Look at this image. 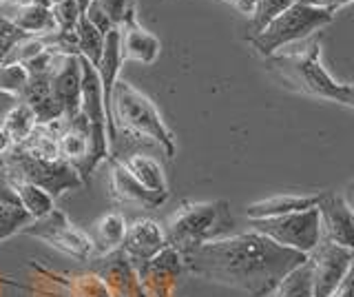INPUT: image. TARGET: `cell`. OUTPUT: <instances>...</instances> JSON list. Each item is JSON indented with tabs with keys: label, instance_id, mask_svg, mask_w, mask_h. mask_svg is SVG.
Listing matches in <instances>:
<instances>
[{
	"label": "cell",
	"instance_id": "obj_1",
	"mask_svg": "<svg viewBox=\"0 0 354 297\" xmlns=\"http://www.w3.org/2000/svg\"><path fill=\"white\" fill-rule=\"evenodd\" d=\"M308 255L279 246L261 233L226 235L197 246L182 255V269L206 282L228 286L250 297H270Z\"/></svg>",
	"mask_w": 354,
	"mask_h": 297
},
{
	"label": "cell",
	"instance_id": "obj_2",
	"mask_svg": "<svg viewBox=\"0 0 354 297\" xmlns=\"http://www.w3.org/2000/svg\"><path fill=\"white\" fill-rule=\"evenodd\" d=\"M266 64L279 80L306 96L346 105L348 82H337L321 62V36L310 38L301 47H286L266 58Z\"/></svg>",
	"mask_w": 354,
	"mask_h": 297
},
{
	"label": "cell",
	"instance_id": "obj_3",
	"mask_svg": "<svg viewBox=\"0 0 354 297\" xmlns=\"http://www.w3.org/2000/svg\"><path fill=\"white\" fill-rule=\"evenodd\" d=\"M111 118H113L115 129L127 131L136 138H149L158 142L166 158H175V136L164 123L160 109L147 93L120 78L115 80L113 93H111Z\"/></svg>",
	"mask_w": 354,
	"mask_h": 297
},
{
	"label": "cell",
	"instance_id": "obj_4",
	"mask_svg": "<svg viewBox=\"0 0 354 297\" xmlns=\"http://www.w3.org/2000/svg\"><path fill=\"white\" fill-rule=\"evenodd\" d=\"M232 228V217L226 200L213 202H184L169 217L166 226V242L180 255L197 246L226 237Z\"/></svg>",
	"mask_w": 354,
	"mask_h": 297
},
{
	"label": "cell",
	"instance_id": "obj_5",
	"mask_svg": "<svg viewBox=\"0 0 354 297\" xmlns=\"http://www.w3.org/2000/svg\"><path fill=\"white\" fill-rule=\"evenodd\" d=\"M335 20V14L328 9H319L299 0L292 7H288L283 14L277 16L272 23L266 25L259 34L250 36V45L257 49L259 56L266 60L272 53L281 51L290 45H297L304 38L313 36L315 31H321L326 25Z\"/></svg>",
	"mask_w": 354,
	"mask_h": 297
},
{
	"label": "cell",
	"instance_id": "obj_6",
	"mask_svg": "<svg viewBox=\"0 0 354 297\" xmlns=\"http://www.w3.org/2000/svg\"><path fill=\"white\" fill-rule=\"evenodd\" d=\"M0 171H3L5 178L25 180L29 184L40 186V189L47 191L53 200L62 193H69L84 186L82 178L77 175V171L69 162L40 160L20 149H11L7 156L0 158Z\"/></svg>",
	"mask_w": 354,
	"mask_h": 297
},
{
	"label": "cell",
	"instance_id": "obj_7",
	"mask_svg": "<svg viewBox=\"0 0 354 297\" xmlns=\"http://www.w3.org/2000/svg\"><path fill=\"white\" fill-rule=\"evenodd\" d=\"M250 231L261 233L268 240L277 242L279 246L292 249L310 255L321 240V224H319V211L308 208L301 213H288L279 217H263V219H248Z\"/></svg>",
	"mask_w": 354,
	"mask_h": 297
},
{
	"label": "cell",
	"instance_id": "obj_8",
	"mask_svg": "<svg viewBox=\"0 0 354 297\" xmlns=\"http://www.w3.org/2000/svg\"><path fill=\"white\" fill-rule=\"evenodd\" d=\"M20 233L47 242L55 251H60L77 262H86L95 253L91 235L84 233L82 228H77L62 211H58V208H53V211L44 217L31 219Z\"/></svg>",
	"mask_w": 354,
	"mask_h": 297
},
{
	"label": "cell",
	"instance_id": "obj_9",
	"mask_svg": "<svg viewBox=\"0 0 354 297\" xmlns=\"http://www.w3.org/2000/svg\"><path fill=\"white\" fill-rule=\"evenodd\" d=\"M308 262L310 269H313L315 297H330L350 271L354 262V251L332 244L328 240H319L317 249L308 255Z\"/></svg>",
	"mask_w": 354,
	"mask_h": 297
},
{
	"label": "cell",
	"instance_id": "obj_10",
	"mask_svg": "<svg viewBox=\"0 0 354 297\" xmlns=\"http://www.w3.org/2000/svg\"><path fill=\"white\" fill-rule=\"evenodd\" d=\"M317 211L321 224V240H328L332 244L354 251V213L348 206L346 197H339L328 191L321 193Z\"/></svg>",
	"mask_w": 354,
	"mask_h": 297
},
{
	"label": "cell",
	"instance_id": "obj_11",
	"mask_svg": "<svg viewBox=\"0 0 354 297\" xmlns=\"http://www.w3.org/2000/svg\"><path fill=\"white\" fill-rule=\"evenodd\" d=\"M51 96L64 111V120H71L80 111L82 96V71L80 56H58L49 71Z\"/></svg>",
	"mask_w": 354,
	"mask_h": 297
},
{
	"label": "cell",
	"instance_id": "obj_12",
	"mask_svg": "<svg viewBox=\"0 0 354 297\" xmlns=\"http://www.w3.org/2000/svg\"><path fill=\"white\" fill-rule=\"evenodd\" d=\"M166 246H169L166 231L158 222L144 217V219H136V222L127 226V237H124V244H122V251L136 262H151L153 258H158Z\"/></svg>",
	"mask_w": 354,
	"mask_h": 297
},
{
	"label": "cell",
	"instance_id": "obj_13",
	"mask_svg": "<svg viewBox=\"0 0 354 297\" xmlns=\"http://www.w3.org/2000/svg\"><path fill=\"white\" fill-rule=\"evenodd\" d=\"M111 200L118 204H133L138 208H158L169 200V195L149 191L122 167V162H118L111 167Z\"/></svg>",
	"mask_w": 354,
	"mask_h": 297
},
{
	"label": "cell",
	"instance_id": "obj_14",
	"mask_svg": "<svg viewBox=\"0 0 354 297\" xmlns=\"http://www.w3.org/2000/svg\"><path fill=\"white\" fill-rule=\"evenodd\" d=\"M58 145L60 158L69 162L75 171H80L88 158V151H91V129L80 114L71 120H62V127L58 131Z\"/></svg>",
	"mask_w": 354,
	"mask_h": 297
},
{
	"label": "cell",
	"instance_id": "obj_15",
	"mask_svg": "<svg viewBox=\"0 0 354 297\" xmlns=\"http://www.w3.org/2000/svg\"><path fill=\"white\" fill-rule=\"evenodd\" d=\"M120 51L122 60L153 64L160 56V40L133 18L120 27Z\"/></svg>",
	"mask_w": 354,
	"mask_h": 297
},
{
	"label": "cell",
	"instance_id": "obj_16",
	"mask_svg": "<svg viewBox=\"0 0 354 297\" xmlns=\"http://www.w3.org/2000/svg\"><path fill=\"white\" fill-rule=\"evenodd\" d=\"M317 195H297V193H281V195H272L266 197V200L252 202L246 208V217L248 219H263V217H279L288 213H301L308 208H315L319 204Z\"/></svg>",
	"mask_w": 354,
	"mask_h": 297
},
{
	"label": "cell",
	"instance_id": "obj_17",
	"mask_svg": "<svg viewBox=\"0 0 354 297\" xmlns=\"http://www.w3.org/2000/svg\"><path fill=\"white\" fill-rule=\"evenodd\" d=\"M9 20H11V25L27 36H49L53 31H58V25H55L53 14H51V7L33 5V3L18 5L14 16Z\"/></svg>",
	"mask_w": 354,
	"mask_h": 297
},
{
	"label": "cell",
	"instance_id": "obj_18",
	"mask_svg": "<svg viewBox=\"0 0 354 297\" xmlns=\"http://www.w3.org/2000/svg\"><path fill=\"white\" fill-rule=\"evenodd\" d=\"M127 219L122 213L111 211L104 213L102 217L95 222L93 228V249L100 255H106V253H115L118 249H122L127 237Z\"/></svg>",
	"mask_w": 354,
	"mask_h": 297
},
{
	"label": "cell",
	"instance_id": "obj_19",
	"mask_svg": "<svg viewBox=\"0 0 354 297\" xmlns=\"http://www.w3.org/2000/svg\"><path fill=\"white\" fill-rule=\"evenodd\" d=\"M133 178H136L142 186H147L149 191L169 195V182H166V173L160 167L158 160H153L149 156H142V153H133L124 162H122Z\"/></svg>",
	"mask_w": 354,
	"mask_h": 297
},
{
	"label": "cell",
	"instance_id": "obj_20",
	"mask_svg": "<svg viewBox=\"0 0 354 297\" xmlns=\"http://www.w3.org/2000/svg\"><path fill=\"white\" fill-rule=\"evenodd\" d=\"M5 182H7L11 193L16 195V200L20 202V206L25 208V213L31 219L44 217L55 208L53 206V197L47 191H42L40 186L29 184L25 180H16V178H5Z\"/></svg>",
	"mask_w": 354,
	"mask_h": 297
},
{
	"label": "cell",
	"instance_id": "obj_21",
	"mask_svg": "<svg viewBox=\"0 0 354 297\" xmlns=\"http://www.w3.org/2000/svg\"><path fill=\"white\" fill-rule=\"evenodd\" d=\"M62 127V120L53 125H47V127H36V131L27 138V142H22L20 147H14V149H20L29 153L33 158H40V160H49V162H55V160H62L60 158V145H58V131Z\"/></svg>",
	"mask_w": 354,
	"mask_h": 297
},
{
	"label": "cell",
	"instance_id": "obj_22",
	"mask_svg": "<svg viewBox=\"0 0 354 297\" xmlns=\"http://www.w3.org/2000/svg\"><path fill=\"white\" fill-rule=\"evenodd\" d=\"M29 222H31V217L25 213V208L20 206L16 195L11 193L9 186H3V189H0V242L20 233Z\"/></svg>",
	"mask_w": 354,
	"mask_h": 297
},
{
	"label": "cell",
	"instance_id": "obj_23",
	"mask_svg": "<svg viewBox=\"0 0 354 297\" xmlns=\"http://www.w3.org/2000/svg\"><path fill=\"white\" fill-rule=\"evenodd\" d=\"M75 36H77V49H80V58H84L91 67L97 69L100 58H102V51H104V40L106 36L102 31H97L91 23L86 20V16L82 14L80 20L75 25Z\"/></svg>",
	"mask_w": 354,
	"mask_h": 297
},
{
	"label": "cell",
	"instance_id": "obj_24",
	"mask_svg": "<svg viewBox=\"0 0 354 297\" xmlns=\"http://www.w3.org/2000/svg\"><path fill=\"white\" fill-rule=\"evenodd\" d=\"M270 297H315L313 293V269L310 262L306 260L304 264H299L297 269H292L286 278L279 282V286L272 291Z\"/></svg>",
	"mask_w": 354,
	"mask_h": 297
},
{
	"label": "cell",
	"instance_id": "obj_25",
	"mask_svg": "<svg viewBox=\"0 0 354 297\" xmlns=\"http://www.w3.org/2000/svg\"><path fill=\"white\" fill-rule=\"evenodd\" d=\"M299 0H252L250 9V23H248V38L259 34V31L272 23V20L283 14L288 7H292Z\"/></svg>",
	"mask_w": 354,
	"mask_h": 297
},
{
	"label": "cell",
	"instance_id": "obj_26",
	"mask_svg": "<svg viewBox=\"0 0 354 297\" xmlns=\"http://www.w3.org/2000/svg\"><path fill=\"white\" fill-rule=\"evenodd\" d=\"M3 127L7 129V134L11 136V142L14 147H20L22 142H27V138L36 131L38 123H36V116H33L31 109L20 102L14 111H11L5 120H3Z\"/></svg>",
	"mask_w": 354,
	"mask_h": 297
},
{
	"label": "cell",
	"instance_id": "obj_27",
	"mask_svg": "<svg viewBox=\"0 0 354 297\" xmlns=\"http://www.w3.org/2000/svg\"><path fill=\"white\" fill-rule=\"evenodd\" d=\"M93 3L102 9V14L111 20V25L115 29L136 18V3L133 0H93Z\"/></svg>",
	"mask_w": 354,
	"mask_h": 297
},
{
	"label": "cell",
	"instance_id": "obj_28",
	"mask_svg": "<svg viewBox=\"0 0 354 297\" xmlns=\"http://www.w3.org/2000/svg\"><path fill=\"white\" fill-rule=\"evenodd\" d=\"M27 80H29V73L25 71L22 64H18V62L0 64V89L20 96L22 89H25Z\"/></svg>",
	"mask_w": 354,
	"mask_h": 297
},
{
	"label": "cell",
	"instance_id": "obj_29",
	"mask_svg": "<svg viewBox=\"0 0 354 297\" xmlns=\"http://www.w3.org/2000/svg\"><path fill=\"white\" fill-rule=\"evenodd\" d=\"M51 14H53V20L60 31H73L77 20L82 16L75 0H60V3L51 5Z\"/></svg>",
	"mask_w": 354,
	"mask_h": 297
},
{
	"label": "cell",
	"instance_id": "obj_30",
	"mask_svg": "<svg viewBox=\"0 0 354 297\" xmlns=\"http://www.w3.org/2000/svg\"><path fill=\"white\" fill-rule=\"evenodd\" d=\"M25 36L27 34H22L20 29H16L14 25H11L9 18H0V64H5L11 49H14Z\"/></svg>",
	"mask_w": 354,
	"mask_h": 297
},
{
	"label": "cell",
	"instance_id": "obj_31",
	"mask_svg": "<svg viewBox=\"0 0 354 297\" xmlns=\"http://www.w3.org/2000/svg\"><path fill=\"white\" fill-rule=\"evenodd\" d=\"M55 58H58V53H53L51 49H44L38 53V56H33L27 62H22V67H25V71L29 73V78H33V75H49Z\"/></svg>",
	"mask_w": 354,
	"mask_h": 297
},
{
	"label": "cell",
	"instance_id": "obj_32",
	"mask_svg": "<svg viewBox=\"0 0 354 297\" xmlns=\"http://www.w3.org/2000/svg\"><path fill=\"white\" fill-rule=\"evenodd\" d=\"M84 16H86V20H88V23H91L97 31H102V34L106 36L109 34V31L111 29H115L113 25H111V20L102 14V9H100L95 3H91V5H88V9H86V12H84Z\"/></svg>",
	"mask_w": 354,
	"mask_h": 297
},
{
	"label": "cell",
	"instance_id": "obj_33",
	"mask_svg": "<svg viewBox=\"0 0 354 297\" xmlns=\"http://www.w3.org/2000/svg\"><path fill=\"white\" fill-rule=\"evenodd\" d=\"M22 100H20V96H16V93H11V91H5V89H0V123L14 111V109L20 105Z\"/></svg>",
	"mask_w": 354,
	"mask_h": 297
},
{
	"label": "cell",
	"instance_id": "obj_34",
	"mask_svg": "<svg viewBox=\"0 0 354 297\" xmlns=\"http://www.w3.org/2000/svg\"><path fill=\"white\" fill-rule=\"evenodd\" d=\"M330 297H354V262H352L350 271L346 273V278H343L341 284L337 286V291Z\"/></svg>",
	"mask_w": 354,
	"mask_h": 297
},
{
	"label": "cell",
	"instance_id": "obj_35",
	"mask_svg": "<svg viewBox=\"0 0 354 297\" xmlns=\"http://www.w3.org/2000/svg\"><path fill=\"white\" fill-rule=\"evenodd\" d=\"M304 3L313 5V7H319V9H328V12L337 14V9L354 3V0H304Z\"/></svg>",
	"mask_w": 354,
	"mask_h": 297
},
{
	"label": "cell",
	"instance_id": "obj_36",
	"mask_svg": "<svg viewBox=\"0 0 354 297\" xmlns=\"http://www.w3.org/2000/svg\"><path fill=\"white\" fill-rule=\"evenodd\" d=\"M14 149V142H11V136L7 134V129L0 123V158L7 156V153Z\"/></svg>",
	"mask_w": 354,
	"mask_h": 297
},
{
	"label": "cell",
	"instance_id": "obj_37",
	"mask_svg": "<svg viewBox=\"0 0 354 297\" xmlns=\"http://www.w3.org/2000/svg\"><path fill=\"white\" fill-rule=\"evenodd\" d=\"M232 7H237L241 14H248L250 16V9H252V0H226Z\"/></svg>",
	"mask_w": 354,
	"mask_h": 297
},
{
	"label": "cell",
	"instance_id": "obj_38",
	"mask_svg": "<svg viewBox=\"0 0 354 297\" xmlns=\"http://www.w3.org/2000/svg\"><path fill=\"white\" fill-rule=\"evenodd\" d=\"M346 107L354 109V82H348V96H346Z\"/></svg>",
	"mask_w": 354,
	"mask_h": 297
},
{
	"label": "cell",
	"instance_id": "obj_39",
	"mask_svg": "<svg viewBox=\"0 0 354 297\" xmlns=\"http://www.w3.org/2000/svg\"><path fill=\"white\" fill-rule=\"evenodd\" d=\"M346 202H348V206L352 208V213H354V184L348 189V200Z\"/></svg>",
	"mask_w": 354,
	"mask_h": 297
},
{
	"label": "cell",
	"instance_id": "obj_40",
	"mask_svg": "<svg viewBox=\"0 0 354 297\" xmlns=\"http://www.w3.org/2000/svg\"><path fill=\"white\" fill-rule=\"evenodd\" d=\"M75 3H77V7H80V12L84 14V12H86V9H88V5H91V3H93V0H75Z\"/></svg>",
	"mask_w": 354,
	"mask_h": 297
},
{
	"label": "cell",
	"instance_id": "obj_41",
	"mask_svg": "<svg viewBox=\"0 0 354 297\" xmlns=\"http://www.w3.org/2000/svg\"><path fill=\"white\" fill-rule=\"evenodd\" d=\"M27 3V0H0V5H25Z\"/></svg>",
	"mask_w": 354,
	"mask_h": 297
},
{
	"label": "cell",
	"instance_id": "obj_42",
	"mask_svg": "<svg viewBox=\"0 0 354 297\" xmlns=\"http://www.w3.org/2000/svg\"><path fill=\"white\" fill-rule=\"evenodd\" d=\"M27 3H33V5H42V7H51V0H27Z\"/></svg>",
	"mask_w": 354,
	"mask_h": 297
},
{
	"label": "cell",
	"instance_id": "obj_43",
	"mask_svg": "<svg viewBox=\"0 0 354 297\" xmlns=\"http://www.w3.org/2000/svg\"><path fill=\"white\" fill-rule=\"evenodd\" d=\"M55 3H60V0H51V5H55Z\"/></svg>",
	"mask_w": 354,
	"mask_h": 297
}]
</instances>
